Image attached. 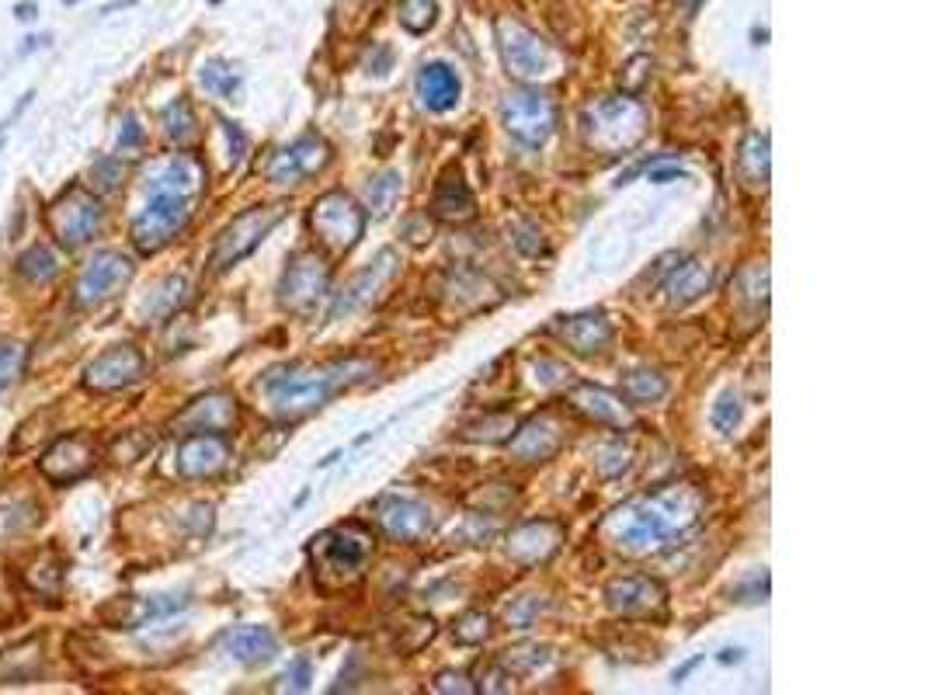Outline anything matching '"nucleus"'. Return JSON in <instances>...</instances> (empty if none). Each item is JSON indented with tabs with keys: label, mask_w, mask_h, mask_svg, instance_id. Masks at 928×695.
Instances as JSON below:
<instances>
[{
	"label": "nucleus",
	"mask_w": 928,
	"mask_h": 695,
	"mask_svg": "<svg viewBox=\"0 0 928 695\" xmlns=\"http://www.w3.org/2000/svg\"><path fill=\"white\" fill-rule=\"evenodd\" d=\"M622 397L630 404H657L668 397V380L657 369H630L622 376Z\"/></svg>",
	"instance_id": "7c9ffc66"
},
{
	"label": "nucleus",
	"mask_w": 928,
	"mask_h": 695,
	"mask_svg": "<svg viewBox=\"0 0 928 695\" xmlns=\"http://www.w3.org/2000/svg\"><path fill=\"white\" fill-rule=\"evenodd\" d=\"M564 445V427L557 421V414H540L525 421L515 438L508 442V452L519 459V462H543L549 456H557Z\"/></svg>",
	"instance_id": "aec40b11"
},
{
	"label": "nucleus",
	"mask_w": 928,
	"mask_h": 695,
	"mask_svg": "<svg viewBox=\"0 0 928 695\" xmlns=\"http://www.w3.org/2000/svg\"><path fill=\"white\" fill-rule=\"evenodd\" d=\"M675 177H685V171H678V167H661V171H651V182H657V185L675 182Z\"/></svg>",
	"instance_id": "09e8293b"
},
{
	"label": "nucleus",
	"mask_w": 928,
	"mask_h": 695,
	"mask_svg": "<svg viewBox=\"0 0 928 695\" xmlns=\"http://www.w3.org/2000/svg\"><path fill=\"white\" fill-rule=\"evenodd\" d=\"M25 584L32 587L35 595H42V598H49V595H60V587H63V563L57 560V554H39L35 557V563L32 567H25Z\"/></svg>",
	"instance_id": "2f4dec72"
},
{
	"label": "nucleus",
	"mask_w": 928,
	"mask_h": 695,
	"mask_svg": "<svg viewBox=\"0 0 928 695\" xmlns=\"http://www.w3.org/2000/svg\"><path fill=\"white\" fill-rule=\"evenodd\" d=\"M432 212L438 220H445V223H467V220H473L477 199H473V191H470L467 177H462L459 167H449L438 177L435 195H432Z\"/></svg>",
	"instance_id": "b1692460"
},
{
	"label": "nucleus",
	"mask_w": 928,
	"mask_h": 695,
	"mask_svg": "<svg viewBox=\"0 0 928 695\" xmlns=\"http://www.w3.org/2000/svg\"><path fill=\"white\" fill-rule=\"evenodd\" d=\"M182 432L195 435V432H230V427L237 424V400L230 394H206L199 397L195 404H188L182 414H177L174 421Z\"/></svg>",
	"instance_id": "412c9836"
},
{
	"label": "nucleus",
	"mask_w": 928,
	"mask_h": 695,
	"mask_svg": "<svg viewBox=\"0 0 928 695\" xmlns=\"http://www.w3.org/2000/svg\"><path fill=\"white\" fill-rule=\"evenodd\" d=\"M35 522L28 501H0V539L22 536V532Z\"/></svg>",
	"instance_id": "58836bf2"
},
{
	"label": "nucleus",
	"mask_w": 928,
	"mask_h": 695,
	"mask_svg": "<svg viewBox=\"0 0 928 695\" xmlns=\"http://www.w3.org/2000/svg\"><path fill=\"white\" fill-rule=\"evenodd\" d=\"M609 609L622 619H661L668 609V592L661 581L647 574H630L609 584Z\"/></svg>",
	"instance_id": "f8f14e48"
},
{
	"label": "nucleus",
	"mask_w": 928,
	"mask_h": 695,
	"mask_svg": "<svg viewBox=\"0 0 928 695\" xmlns=\"http://www.w3.org/2000/svg\"><path fill=\"white\" fill-rule=\"evenodd\" d=\"M285 688H293V692L310 688V665L307 661H293V668L285 671Z\"/></svg>",
	"instance_id": "a18cd8bd"
},
{
	"label": "nucleus",
	"mask_w": 928,
	"mask_h": 695,
	"mask_svg": "<svg viewBox=\"0 0 928 695\" xmlns=\"http://www.w3.org/2000/svg\"><path fill=\"white\" fill-rule=\"evenodd\" d=\"M560 536H564V532H560L557 522H525V525H519L508 536V557L525 563V567L543 563V560H549L553 554H557Z\"/></svg>",
	"instance_id": "5701e85b"
},
{
	"label": "nucleus",
	"mask_w": 928,
	"mask_h": 695,
	"mask_svg": "<svg viewBox=\"0 0 928 695\" xmlns=\"http://www.w3.org/2000/svg\"><path fill=\"white\" fill-rule=\"evenodd\" d=\"M397 199H400V174H394V171L372 177V182L366 185V202H369L372 216H386Z\"/></svg>",
	"instance_id": "72a5a7b5"
},
{
	"label": "nucleus",
	"mask_w": 928,
	"mask_h": 695,
	"mask_svg": "<svg viewBox=\"0 0 928 695\" xmlns=\"http://www.w3.org/2000/svg\"><path fill=\"white\" fill-rule=\"evenodd\" d=\"M682 4H700V0H682Z\"/></svg>",
	"instance_id": "3c124183"
},
{
	"label": "nucleus",
	"mask_w": 928,
	"mask_h": 695,
	"mask_svg": "<svg viewBox=\"0 0 928 695\" xmlns=\"http://www.w3.org/2000/svg\"><path fill=\"white\" fill-rule=\"evenodd\" d=\"M376 522L389 539L397 543H418L432 532V508L414 501V497L389 494L376 505Z\"/></svg>",
	"instance_id": "dca6fc26"
},
{
	"label": "nucleus",
	"mask_w": 928,
	"mask_h": 695,
	"mask_svg": "<svg viewBox=\"0 0 928 695\" xmlns=\"http://www.w3.org/2000/svg\"><path fill=\"white\" fill-rule=\"evenodd\" d=\"M143 142V129L136 126V119H126V126H122V133H119V150L126 153V150H136Z\"/></svg>",
	"instance_id": "49530a36"
},
{
	"label": "nucleus",
	"mask_w": 928,
	"mask_h": 695,
	"mask_svg": "<svg viewBox=\"0 0 928 695\" xmlns=\"http://www.w3.org/2000/svg\"><path fill=\"white\" fill-rule=\"evenodd\" d=\"M435 11H438V0H400V25L407 32H428L435 25Z\"/></svg>",
	"instance_id": "4c0bfd02"
},
{
	"label": "nucleus",
	"mask_w": 928,
	"mask_h": 695,
	"mask_svg": "<svg viewBox=\"0 0 928 695\" xmlns=\"http://www.w3.org/2000/svg\"><path fill=\"white\" fill-rule=\"evenodd\" d=\"M502 119H505V129L515 139L529 142V147H540V142H546L553 129H557V104L540 91H515L502 104Z\"/></svg>",
	"instance_id": "9b49d317"
},
{
	"label": "nucleus",
	"mask_w": 928,
	"mask_h": 695,
	"mask_svg": "<svg viewBox=\"0 0 928 695\" xmlns=\"http://www.w3.org/2000/svg\"><path fill=\"white\" fill-rule=\"evenodd\" d=\"M202 84L209 87L212 95H220V98H234L237 95V87H240V77L234 74V70H230L226 63H206L202 66Z\"/></svg>",
	"instance_id": "79ce46f5"
},
{
	"label": "nucleus",
	"mask_w": 928,
	"mask_h": 695,
	"mask_svg": "<svg viewBox=\"0 0 928 695\" xmlns=\"http://www.w3.org/2000/svg\"><path fill=\"white\" fill-rule=\"evenodd\" d=\"M129 278H133V261L119 251H104L84 269V275L77 282V293H74V302L84 310H91L109 296H115Z\"/></svg>",
	"instance_id": "4468645a"
},
{
	"label": "nucleus",
	"mask_w": 928,
	"mask_h": 695,
	"mask_svg": "<svg viewBox=\"0 0 928 695\" xmlns=\"http://www.w3.org/2000/svg\"><path fill=\"white\" fill-rule=\"evenodd\" d=\"M327 160H331V150H327L324 139L302 136L293 142L289 150L275 153V160L268 164V177H272L275 185H296V182H302V177L324 171Z\"/></svg>",
	"instance_id": "f3484780"
},
{
	"label": "nucleus",
	"mask_w": 928,
	"mask_h": 695,
	"mask_svg": "<svg viewBox=\"0 0 928 695\" xmlns=\"http://www.w3.org/2000/svg\"><path fill=\"white\" fill-rule=\"evenodd\" d=\"M177 609H185V598H122L115 609L109 605L104 616H109L119 630H136V626H147V622L164 619Z\"/></svg>",
	"instance_id": "cd10ccee"
},
{
	"label": "nucleus",
	"mask_w": 928,
	"mask_h": 695,
	"mask_svg": "<svg viewBox=\"0 0 928 695\" xmlns=\"http://www.w3.org/2000/svg\"><path fill=\"white\" fill-rule=\"evenodd\" d=\"M741 657H744V650H723V654H720V661H723V665H730V661H741Z\"/></svg>",
	"instance_id": "8fccbe9b"
},
{
	"label": "nucleus",
	"mask_w": 928,
	"mask_h": 695,
	"mask_svg": "<svg viewBox=\"0 0 928 695\" xmlns=\"http://www.w3.org/2000/svg\"><path fill=\"white\" fill-rule=\"evenodd\" d=\"M453 636L459 640V644H484V640L491 636V619L484 612H462L456 622H453Z\"/></svg>",
	"instance_id": "a19ab883"
},
{
	"label": "nucleus",
	"mask_w": 928,
	"mask_h": 695,
	"mask_svg": "<svg viewBox=\"0 0 928 695\" xmlns=\"http://www.w3.org/2000/svg\"><path fill=\"white\" fill-rule=\"evenodd\" d=\"M164 133L171 142H177V147H185V142H191L195 133H199V122H195V112L185 98H177L164 112Z\"/></svg>",
	"instance_id": "f704fd0d"
},
{
	"label": "nucleus",
	"mask_w": 928,
	"mask_h": 695,
	"mask_svg": "<svg viewBox=\"0 0 928 695\" xmlns=\"http://www.w3.org/2000/svg\"><path fill=\"white\" fill-rule=\"evenodd\" d=\"M709 285H713V269L706 261L692 258L685 264H678V269L668 275L665 293L671 296L675 307H689V302H695L703 293H709Z\"/></svg>",
	"instance_id": "c85d7f7f"
},
{
	"label": "nucleus",
	"mask_w": 928,
	"mask_h": 695,
	"mask_svg": "<svg viewBox=\"0 0 928 695\" xmlns=\"http://www.w3.org/2000/svg\"><path fill=\"white\" fill-rule=\"evenodd\" d=\"M185 299H188V282H185V278H168V282L157 289V296L147 302V317L164 320V317H171L177 307H182Z\"/></svg>",
	"instance_id": "c9c22d12"
},
{
	"label": "nucleus",
	"mask_w": 928,
	"mask_h": 695,
	"mask_svg": "<svg viewBox=\"0 0 928 695\" xmlns=\"http://www.w3.org/2000/svg\"><path fill=\"white\" fill-rule=\"evenodd\" d=\"M101 216H104V209L95 195L74 185L49 206V229L57 234L63 247H81L98 234Z\"/></svg>",
	"instance_id": "1a4fd4ad"
},
{
	"label": "nucleus",
	"mask_w": 928,
	"mask_h": 695,
	"mask_svg": "<svg viewBox=\"0 0 928 695\" xmlns=\"http://www.w3.org/2000/svg\"><path fill=\"white\" fill-rule=\"evenodd\" d=\"M394 275H397V255H394V251H383V255L376 258V264H372V269H366L359 278L351 282V289H348L342 299H337L334 313L355 310V307H366V302H372V299L380 296L383 285L394 282Z\"/></svg>",
	"instance_id": "bb28decb"
},
{
	"label": "nucleus",
	"mask_w": 928,
	"mask_h": 695,
	"mask_svg": "<svg viewBox=\"0 0 928 695\" xmlns=\"http://www.w3.org/2000/svg\"><path fill=\"white\" fill-rule=\"evenodd\" d=\"M206 188V171L195 157L177 153L164 160L147 182V206L133 223V244L143 255L171 244L191 220V209Z\"/></svg>",
	"instance_id": "f03ea898"
},
{
	"label": "nucleus",
	"mask_w": 928,
	"mask_h": 695,
	"mask_svg": "<svg viewBox=\"0 0 928 695\" xmlns=\"http://www.w3.org/2000/svg\"><path fill=\"white\" fill-rule=\"evenodd\" d=\"M143 372H147V359L139 355V348L115 345L84 369V386L95 394H119V389L133 386Z\"/></svg>",
	"instance_id": "ddd939ff"
},
{
	"label": "nucleus",
	"mask_w": 928,
	"mask_h": 695,
	"mask_svg": "<svg viewBox=\"0 0 928 695\" xmlns=\"http://www.w3.org/2000/svg\"><path fill=\"white\" fill-rule=\"evenodd\" d=\"M703 511H706V497L700 487L668 484L616 508L602 522V536L630 557H651L689 536L700 525Z\"/></svg>",
	"instance_id": "f257e3e1"
},
{
	"label": "nucleus",
	"mask_w": 928,
	"mask_h": 695,
	"mask_svg": "<svg viewBox=\"0 0 928 695\" xmlns=\"http://www.w3.org/2000/svg\"><path fill=\"white\" fill-rule=\"evenodd\" d=\"M459 77L453 66L445 63H424L421 74H418V98L428 112H449L459 104Z\"/></svg>",
	"instance_id": "393cba45"
},
{
	"label": "nucleus",
	"mask_w": 928,
	"mask_h": 695,
	"mask_svg": "<svg viewBox=\"0 0 928 695\" xmlns=\"http://www.w3.org/2000/svg\"><path fill=\"white\" fill-rule=\"evenodd\" d=\"M595 470H598L605 480H619L622 473L633 470V452H630L622 442L602 445V449L595 452Z\"/></svg>",
	"instance_id": "e433bc0d"
},
{
	"label": "nucleus",
	"mask_w": 928,
	"mask_h": 695,
	"mask_svg": "<svg viewBox=\"0 0 928 695\" xmlns=\"http://www.w3.org/2000/svg\"><path fill=\"white\" fill-rule=\"evenodd\" d=\"M95 177H104L101 188H115L119 177H122V164L119 160H101V164L95 167Z\"/></svg>",
	"instance_id": "de8ad7c7"
},
{
	"label": "nucleus",
	"mask_w": 928,
	"mask_h": 695,
	"mask_svg": "<svg viewBox=\"0 0 928 695\" xmlns=\"http://www.w3.org/2000/svg\"><path fill=\"white\" fill-rule=\"evenodd\" d=\"M310 229L331 255H348L366 234V212L345 191H327L310 209Z\"/></svg>",
	"instance_id": "0eeeda50"
},
{
	"label": "nucleus",
	"mask_w": 928,
	"mask_h": 695,
	"mask_svg": "<svg viewBox=\"0 0 928 695\" xmlns=\"http://www.w3.org/2000/svg\"><path fill=\"white\" fill-rule=\"evenodd\" d=\"M39 470L46 480H52L57 487L77 484L87 473L95 470V445L84 435H63L49 445L39 459Z\"/></svg>",
	"instance_id": "2eb2a0df"
},
{
	"label": "nucleus",
	"mask_w": 928,
	"mask_h": 695,
	"mask_svg": "<svg viewBox=\"0 0 928 695\" xmlns=\"http://www.w3.org/2000/svg\"><path fill=\"white\" fill-rule=\"evenodd\" d=\"M581 133L592 150L622 153L647 136V112L633 95L598 98L581 112Z\"/></svg>",
	"instance_id": "39448f33"
},
{
	"label": "nucleus",
	"mask_w": 928,
	"mask_h": 695,
	"mask_svg": "<svg viewBox=\"0 0 928 695\" xmlns=\"http://www.w3.org/2000/svg\"><path fill=\"white\" fill-rule=\"evenodd\" d=\"M376 554V536L362 522H345L327 532H320L310 546L313 557V578L324 587H348L355 584Z\"/></svg>",
	"instance_id": "20e7f679"
},
{
	"label": "nucleus",
	"mask_w": 928,
	"mask_h": 695,
	"mask_svg": "<svg viewBox=\"0 0 928 695\" xmlns=\"http://www.w3.org/2000/svg\"><path fill=\"white\" fill-rule=\"evenodd\" d=\"M567 400L578 414H584L595 424H605V427H630L633 424V411H630L633 404H627V397L613 394V389H605V386L578 383L567 394Z\"/></svg>",
	"instance_id": "6ab92c4d"
},
{
	"label": "nucleus",
	"mask_w": 928,
	"mask_h": 695,
	"mask_svg": "<svg viewBox=\"0 0 928 695\" xmlns=\"http://www.w3.org/2000/svg\"><path fill=\"white\" fill-rule=\"evenodd\" d=\"M223 647L234 661L247 665V668H258L268 665L275 657L279 644H275V633L268 626H237L223 636Z\"/></svg>",
	"instance_id": "a878e982"
},
{
	"label": "nucleus",
	"mask_w": 928,
	"mask_h": 695,
	"mask_svg": "<svg viewBox=\"0 0 928 695\" xmlns=\"http://www.w3.org/2000/svg\"><path fill=\"white\" fill-rule=\"evenodd\" d=\"M560 342L574 351L592 359V355H602L605 348L613 345V324L605 320V313H578V317H567L557 324Z\"/></svg>",
	"instance_id": "4be33fe9"
},
{
	"label": "nucleus",
	"mask_w": 928,
	"mask_h": 695,
	"mask_svg": "<svg viewBox=\"0 0 928 695\" xmlns=\"http://www.w3.org/2000/svg\"><path fill=\"white\" fill-rule=\"evenodd\" d=\"M741 414H744L741 400H738L734 394H723L717 404H713L709 421H713V427H717L720 435H734V427L741 424Z\"/></svg>",
	"instance_id": "37998d69"
},
{
	"label": "nucleus",
	"mask_w": 928,
	"mask_h": 695,
	"mask_svg": "<svg viewBox=\"0 0 928 695\" xmlns=\"http://www.w3.org/2000/svg\"><path fill=\"white\" fill-rule=\"evenodd\" d=\"M651 77H654V60L651 57H633L627 63V70L619 74V84H622V91H627V95H640L651 84Z\"/></svg>",
	"instance_id": "c03bdc74"
},
{
	"label": "nucleus",
	"mask_w": 928,
	"mask_h": 695,
	"mask_svg": "<svg viewBox=\"0 0 928 695\" xmlns=\"http://www.w3.org/2000/svg\"><path fill=\"white\" fill-rule=\"evenodd\" d=\"M279 220H282V206H255V209L240 212V216L220 234L216 247H212V255H209L212 272H223L230 264L244 261L251 251H258V244L272 234Z\"/></svg>",
	"instance_id": "6e6552de"
},
{
	"label": "nucleus",
	"mask_w": 928,
	"mask_h": 695,
	"mask_svg": "<svg viewBox=\"0 0 928 695\" xmlns=\"http://www.w3.org/2000/svg\"><path fill=\"white\" fill-rule=\"evenodd\" d=\"M17 272H22L28 282H52L60 275V255L46 244H35L17 258Z\"/></svg>",
	"instance_id": "473e14b6"
},
{
	"label": "nucleus",
	"mask_w": 928,
	"mask_h": 695,
	"mask_svg": "<svg viewBox=\"0 0 928 695\" xmlns=\"http://www.w3.org/2000/svg\"><path fill=\"white\" fill-rule=\"evenodd\" d=\"M362 372H369V365L355 362V359L310 365V369H285V372H272V376L264 380V389L279 414L299 418L307 411H317V407H324L337 389L362 380Z\"/></svg>",
	"instance_id": "7ed1b4c3"
},
{
	"label": "nucleus",
	"mask_w": 928,
	"mask_h": 695,
	"mask_svg": "<svg viewBox=\"0 0 928 695\" xmlns=\"http://www.w3.org/2000/svg\"><path fill=\"white\" fill-rule=\"evenodd\" d=\"M738 177H741L744 188H765V185H769V136H765V133H752L741 142Z\"/></svg>",
	"instance_id": "c756f323"
},
{
	"label": "nucleus",
	"mask_w": 928,
	"mask_h": 695,
	"mask_svg": "<svg viewBox=\"0 0 928 695\" xmlns=\"http://www.w3.org/2000/svg\"><path fill=\"white\" fill-rule=\"evenodd\" d=\"M327 289H331L327 261L313 251H302L289 261V269H285L282 285H279V299H282L285 310L310 313L317 302L327 296Z\"/></svg>",
	"instance_id": "9d476101"
},
{
	"label": "nucleus",
	"mask_w": 928,
	"mask_h": 695,
	"mask_svg": "<svg viewBox=\"0 0 928 695\" xmlns=\"http://www.w3.org/2000/svg\"><path fill=\"white\" fill-rule=\"evenodd\" d=\"M497 49H502V60L515 80H546L560 74L557 46L525 28L522 22H511V17L497 22Z\"/></svg>",
	"instance_id": "423d86ee"
},
{
	"label": "nucleus",
	"mask_w": 928,
	"mask_h": 695,
	"mask_svg": "<svg viewBox=\"0 0 928 695\" xmlns=\"http://www.w3.org/2000/svg\"><path fill=\"white\" fill-rule=\"evenodd\" d=\"M22 369H25V345L0 342V394H8V389L17 383Z\"/></svg>",
	"instance_id": "ea45409f"
},
{
	"label": "nucleus",
	"mask_w": 928,
	"mask_h": 695,
	"mask_svg": "<svg viewBox=\"0 0 928 695\" xmlns=\"http://www.w3.org/2000/svg\"><path fill=\"white\" fill-rule=\"evenodd\" d=\"M230 462V445L216 432H195L182 442L177 449V470L188 480H212L226 470Z\"/></svg>",
	"instance_id": "a211bd4d"
}]
</instances>
